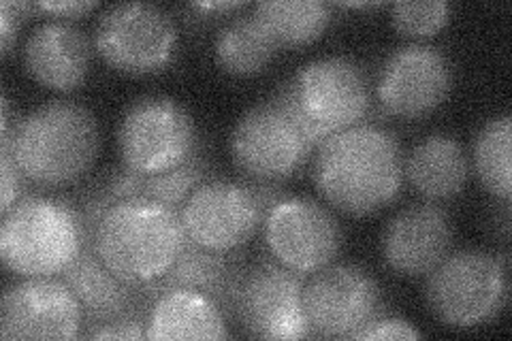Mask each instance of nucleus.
Instances as JSON below:
<instances>
[{
    "label": "nucleus",
    "instance_id": "obj_1",
    "mask_svg": "<svg viewBox=\"0 0 512 341\" xmlns=\"http://www.w3.org/2000/svg\"><path fill=\"white\" fill-rule=\"evenodd\" d=\"M404 152L378 124H357L316 148L314 184L329 205L348 216H370L391 205L404 188Z\"/></svg>",
    "mask_w": 512,
    "mask_h": 341
},
{
    "label": "nucleus",
    "instance_id": "obj_2",
    "mask_svg": "<svg viewBox=\"0 0 512 341\" xmlns=\"http://www.w3.org/2000/svg\"><path fill=\"white\" fill-rule=\"evenodd\" d=\"M90 241L122 282L146 286L173 267L188 239L178 209L150 197H128L105 209Z\"/></svg>",
    "mask_w": 512,
    "mask_h": 341
},
{
    "label": "nucleus",
    "instance_id": "obj_3",
    "mask_svg": "<svg viewBox=\"0 0 512 341\" xmlns=\"http://www.w3.org/2000/svg\"><path fill=\"white\" fill-rule=\"evenodd\" d=\"M0 143L11 148L26 180L35 186H69L84 177L101 137L94 113L75 101H50L32 109Z\"/></svg>",
    "mask_w": 512,
    "mask_h": 341
},
{
    "label": "nucleus",
    "instance_id": "obj_4",
    "mask_svg": "<svg viewBox=\"0 0 512 341\" xmlns=\"http://www.w3.org/2000/svg\"><path fill=\"white\" fill-rule=\"evenodd\" d=\"M90 243L82 211L54 197H24L3 214L0 258L20 278H56Z\"/></svg>",
    "mask_w": 512,
    "mask_h": 341
},
{
    "label": "nucleus",
    "instance_id": "obj_5",
    "mask_svg": "<svg viewBox=\"0 0 512 341\" xmlns=\"http://www.w3.org/2000/svg\"><path fill=\"white\" fill-rule=\"evenodd\" d=\"M280 103L318 148L327 137L357 126L372 107L367 77L357 62L342 56L310 60L278 88Z\"/></svg>",
    "mask_w": 512,
    "mask_h": 341
},
{
    "label": "nucleus",
    "instance_id": "obj_6",
    "mask_svg": "<svg viewBox=\"0 0 512 341\" xmlns=\"http://www.w3.org/2000/svg\"><path fill=\"white\" fill-rule=\"evenodd\" d=\"M508 265L485 250L448 252L427 273L425 303L451 329H476L502 312L508 299Z\"/></svg>",
    "mask_w": 512,
    "mask_h": 341
},
{
    "label": "nucleus",
    "instance_id": "obj_7",
    "mask_svg": "<svg viewBox=\"0 0 512 341\" xmlns=\"http://www.w3.org/2000/svg\"><path fill=\"white\" fill-rule=\"evenodd\" d=\"M116 141L124 169L141 177L167 173L199 152L195 120L165 94L139 96L128 105Z\"/></svg>",
    "mask_w": 512,
    "mask_h": 341
},
{
    "label": "nucleus",
    "instance_id": "obj_8",
    "mask_svg": "<svg viewBox=\"0 0 512 341\" xmlns=\"http://www.w3.org/2000/svg\"><path fill=\"white\" fill-rule=\"evenodd\" d=\"M178 26L171 15L150 3L107 7L94 28L96 52L126 75L160 73L178 52Z\"/></svg>",
    "mask_w": 512,
    "mask_h": 341
},
{
    "label": "nucleus",
    "instance_id": "obj_9",
    "mask_svg": "<svg viewBox=\"0 0 512 341\" xmlns=\"http://www.w3.org/2000/svg\"><path fill=\"white\" fill-rule=\"evenodd\" d=\"M314 150L297 122L274 99L250 107L231 133L235 167L250 182L278 184L293 177Z\"/></svg>",
    "mask_w": 512,
    "mask_h": 341
},
{
    "label": "nucleus",
    "instance_id": "obj_10",
    "mask_svg": "<svg viewBox=\"0 0 512 341\" xmlns=\"http://www.w3.org/2000/svg\"><path fill=\"white\" fill-rule=\"evenodd\" d=\"M263 239L274 261L299 275L331 265L342 250V226L308 197H282L263 216Z\"/></svg>",
    "mask_w": 512,
    "mask_h": 341
},
{
    "label": "nucleus",
    "instance_id": "obj_11",
    "mask_svg": "<svg viewBox=\"0 0 512 341\" xmlns=\"http://www.w3.org/2000/svg\"><path fill=\"white\" fill-rule=\"evenodd\" d=\"M303 275L263 261L239 278L233 310L244 331L256 339H306L312 335L303 314Z\"/></svg>",
    "mask_w": 512,
    "mask_h": 341
},
{
    "label": "nucleus",
    "instance_id": "obj_12",
    "mask_svg": "<svg viewBox=\"0 0 512 341\" xmlns=\"http://www.w3.org/2000/svg\"><path fill=\"white\" fill-rule=\"evenodd\" d=\"M378 282L359 265L331 263L303 284V314L312 335L352 339L380 314Z\"/></svg>",
    "mask_w": 512,
    "mask_h": 341
},
{
    "label": "nucleus",
    "instance_id": "obj_13",
    "mask_svg": "<svg viewBox=\"0 0 512 341\" xmlns=\"http://www.w3.org/2000/svg\"><path fill=\"white\" fill-rule=\"evenodd\" d=\"M263 216L252 186L233 180L203 182L180 207L186 239L218 254L248 243L263 224Z\"/></svg>",
    "mask_w": 512,
    "mask_h": 341
},
{
    "label": "nucleus",
    "instance_id": "obj_14",
    "mask_svg": "<svg viewBox=\"0 0 512 341\" xmlns=\"http://www.w3.org/2000/svg\"><path fill=\"white\" fill-rule=\"evenodd\" d=\"M451 88L453 67L440 47L410 43L384 60L376 94L389 116L416 120L438 109Z\"/></svg>",
    "mask_w": 512,
    "mask_h": 341
},
{
    "label": "nucleus",
    "instance_id": "obj_15",
    "mask_svg": "<svg viewBox=\"0 0 512 341\" xmlns=\"http://www.w3.org/2000/svg\"><path fill=\"white\" fill-rule=\"evenodd\" d=\"M82 324V305L64 280L24 278L5 290L0 305L3 339H75Z\"/></svg>",
    "mask_w": 512,
    "mask_h": 341
},
{
    "label": "nucleus",
    "instance_id": "obj_16",
    "mask_svg": "<svg viewBox=\"0 0 512 341\" xmlns=\"http://www.w3.org/2000/svg\"><path fill=\"white\" fill-rule=\"evenodd\" d=\"M453 222L436 203H414L387 222L382 231V258L404 278H423L434 271L453 246Z\"/></svg>",
    "mask_w": 512,
    "mask_h": 341
},
{
    "label": "nucleus",
    "instance_id": "obj_17",
    "mask_svg": "<svg viewBox=\"0 0 512 341\" xmlns=\"http://www.w3.org/2000/svg\"><path fill=\"white\" fill-rule=\"evenodd\" d=\"M24 69L37 84L71 92L90 71V41L84 30L67 20H47L30 32L24 43Z\"/></svg>",
    "mask_w": 512,
    "mask_h": 341
},
{
    "label": "nucleus",
    "instance_id": "obj_18",
    "mask_svg": "<svg viewBox=\"0 0 512 341\" xmlns=\"http://www.w3.org/2000/svg\"><path fill=\"white\" fill-rule=\"evenodd\" d=\"M220 305L192 288L160 290L146 314V339H229Z\"/></svg>",
    "mask_w": 512,
    "mask_h": 341
},
{
    "label": "nucleus",
    "instance_id": "obj_19",
    "mask_svg": "<svg viewBox=\"0 0 512 341\" xmlns=\"http://www.w3.org/2000/svg\"><path fill=\"white\" fill-rule=\"evenodd\" d=\"M404 177L427 201H446L466 188L470 160L455 137L436 133L416 143L404 158Z\"/></svg>",
    "mask_w": 512,
    "mask_h": 341
},
{
    "label": "nucleus",
    "instance_id": "obj_20",
    "mask_svg": "<svg viewBox=\"0 0 512 341\" xmlns=\"http://www.w3.org/2000/svg\"><path fill=\"white\" fill-rule=\"evenodd\" d=\"M60 278L73 290L84 310V318L92 327L135 314V305L139 301L137 288L122 282L103 265L92 248V241Z\"/></svg>",
    "mask_w": 512,
    "mask_h": 341
},
{
    "label": "nucleus",
    "instance_id": "obj_21",
    "mask_svg": "<svg viewBox=\"0 0 512 341\" xmlns=\"http://www.w3.org/2000/svg\"><path fill=\"white\" fill-rule=\"evenodd\" d=\"M239 278H242V271L227 256L203 250L195 243L186 241V248L178 256V261L173 263L163 278L141 288L143 297L148 301H152L160 290L192 288L212 297L220 307H233Z\"/></svg>",
    "mask_w": 512,
    "mask_h": 341
},
{
    "label": "nucleus",
    "instance_id": "obj_22",
    "mask_svg": "<svg viewBox=\"0 0 512 341\" xmlns=\"http://www.w3.org/2000/svg\"><path fill=\"white\" fill-rule=\"evenodd\" d=\"M280 47L269 37L256 15H239L224 24L214 41L218 67L235 77H250L265 71Z\"/></svg>",
    "mask_w": 512,
    "mask_h": 341
},
{
    "label": "nucleus",
    "instance_id": "obj_23",
    "mask_svg": "<svg viewBox=\"0 0 512 341\" xmlns=\"http://www.w3.org/2000/svg\"><path fill=\"white\" fill-rule=\"evenodd\" d=\"M278 47H303L325 35L331 9L318 0H265L254 9Z\"/></svg>",
    "mask_w": 512,
    "mask_h": 341
},
{
    "label": "nucleus",
    "instance_id": "obj_24",
    "mask_svg": "<svg viewBox=\"0 0 512 341\" xmlns=\"http://www.w3.org/2000/svg\"><path fill=\"white\" fill-rule=\"evenodd\" d=\"M472 165L480 184L504 203L512 197V118H491L476 133Z\"/></svg>",
    "mask_w": 512,
    "mask_h": 341
},
{
    "label": "nucleus",
    "instance_id": "obj_25",
    "mask_svg": "<svg viewBox=\"0 0 512 341\" xmlns=\"http://www.w3.org/2000/svg\"><path fill=\"white\" fill-rule=\"evenodd\" d=\"M205 175L207 160L201 156V152H197L184 165L167 173L141 177V197H150L180 211L190 194L205 182Z\"/></svg>",
    "mask_w": 512,
    "mask_h": 341
},
{
    "label": "nucleus",
    "instance_id": "obj_26",
    "mask_svg": "<svg viewBox=\"0 0 512 341\" xmlns=\"http://www.w3.org/2000/svg\"><path fill=\"white\" fill-rule=\"evenodd\" d=\"M446 0H399L391 7L393 28L408 39H431L451 20Z\"/></svg>",
    "mask_w": 512,
    "mask_h": 341
},
{
    "label": "nucleus",
    "instance_id": "obj_27",
    "mask_svg": "<svg viewBox=\"0 0 512 341\" xmlns=\"http://www.w3.org/2000/svg\"><path fill=\"white\" fill-rule=\"evenodd\" d=\"M423 333L414 329L404 318L395 316H376L365 324L361 331L352 335V339H421Z\"/></svg>",
    "mask_w": 512,
    "mask_h": 341
},
{
    "label": "nucleus",
    "instance_id": "obj_28",
    "mask_svg": "<svg viewBox=\"0 0 512 341\" xmlns=\"http://www.w3.org/2000/svg\"><path fill=\"white\" fill-rule=\"evenodd\" d=\"M0 158H3V167H0L3 169V203H0V211L7 214V211L22 199L24 184L28 180L20 171L18 162H15L9 145L3 143V148H0Z\"/></svg>",
    "mask_w": 512,
    "mask_h": 341
},
{
    "label": "nucleus",
    "instance_id": "obj_29",
    "mask_svg": "<svg viewBox=\"0 0 512 341\" xmlns=\"http://www.w3.org/2000/svg\"><path fill=\"white\" fill-rule=\"evenodd\" d=\"M92 339H146V322H141L137 314L124 316L120 320L99 324L88 333Z\"/></svg>",
    "mask_w": 512,
    "mask_h": 341
},
{
    "label": "nucleus",
    "instance_id": "obj_30",
    "mask_svg": "<svg viewBox=\"0 0 512 341\" xmlns=\"http://www.w3.org/2000/svg\"><path fill=\"white\" fill-rule=\"evenodd\" d=\"M30 9L32 5L9 3V0L0 5V45H3V54H9L13 39L18 35L20 22L26 18V13Z\"/></svg>",
    "mask_w": 512,
    "mask_h": 341
},
{
    "label": "nucleus",
    "instance_id": "obj_31",
    "mask_svg": "<svg viewBox=\"0 0 512 341\" xmlns=\"http://www.w3.org/2000/svg\"><path fill=\"white\" fill-rule=\"evenodd\" d=\"M35 7L52 15H58V18H79L82 13H88L90 9H94L96 3H75V0H69V3H39Z\"/></svg>",
    "mask_w": 512,
    "mask_h": 341
},
{
    "label": "nucleus",
    "instance_id": "obj_32",
    "mask_svg": "<svg viewBox=\"0 0 512 341\" xmlns=\"http://www.w3.org/2000/svg\"><path fill=\"white\" fill-rule=\"evenodd\" d=\"M242 7V3H197L192 5V9L195 11H201V13H210V11H233V9H239Z\"/></svg>",
    "mask_w": 512,
    "mask_h": 341
},
{
    "label": "nucleus",
    "instance_id": "obj_33",
    "mask_svg": "<svg viewBox=\"0 0 512 341\" xmlns=\"http://www.w3.org/2000/svg\"><path fill=\"white\" fill-rule=\"evenodd\" d=\"M346 7H357V9H370V7H378L380 3H344Z\"/></svg>",
    "mask_w": 512,
    "mask_h": 341
}]
</instances>
